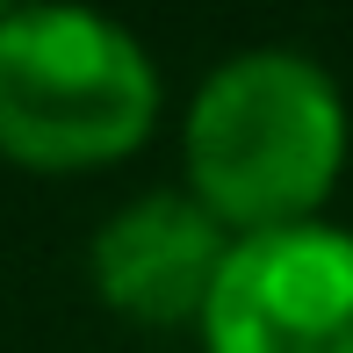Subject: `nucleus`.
Masks as SVG:
<instances>
[{
  "label": "nucleus",
  "instance_id": "obj_1",
  "mask_svg": "<svg viewBox=\"0 0 353 353\" xmlns=\"http://www.w3.org/2000/svg\"><path fill=\"white\" fill-rule=\"evenodd\" d=\"M346 94L303 51H238L195 87L181 123L188 195L231 238L317 223L346 173Z\"/></svg>",
  "mask_w": 353,
  "mask_h": 353
},
{
  "label": "nucleus",
  "instance_id": "obj_2",
  "mask_svg": "<svg viewBox=\"0 0 353 353\" xmlns=\"http://www.w3.org/2000/svg\"><path fill=\"white\" fill-rule=\"evenodd\" d=\"M159 123V65L108 14H0V159L22 173H94L130 159Z\"/></svg>",
  "mask_w": 353,
  "mask_h": 353
},
{
  "label": "nucleus",
  "instance_id": "obj_3",
  "mask_svg": "<svg viewBox=\"0 0 353 353\" xmlns=\"http://www.w3.org/2000/svg\"><path fill=\"white\" fill-rule=\"evenodd\" d=\"M195 332L202 353H353V231L317 216L238 238Z\"/></svg>",
  "mask_w": 353,
  "mask_h": 353
},
{
  "label": "nucleus",
  "instance_id": "obj_4",
  "mask_svg": "<svg viewBox=\"0 0 353 353\" xmlns=\"http://www.w3.org/2000/svg\"><path fill=\"white\" fill-rule=\"evenodd\" d=\"M231 245L238 238L223 231L195 195L152 188V195L123 202V210L94 231L87 274H94V296L116 317L173 332V325H202L210 288L223 274V260H231Z\"/></svg>",
  "mask_w": 353,
  "mask_h": 353
}]
</instances>
